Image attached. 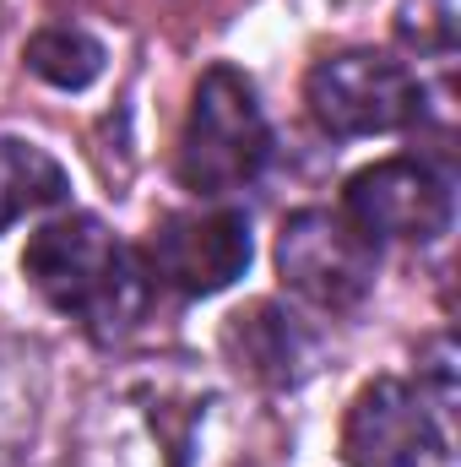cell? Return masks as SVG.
I'll use <instances>...</instances> for the list:
<instances>
[{"label":"cell","mask_w":461,"mask_h":467,"mask_svg":"<svg viewBox=\"0 0 461 467\" xmlns=\"http://www.w3.org/2000/svg\"><path fill=\"white\" fill-rule=\"evenodd\" d=\"M22 272L60 316L82 321V332L98 343L136 332L147 305H152L147 255H136L93 213H60V218L38 223L27 234Z\"/></svg>","instance_id":"6da1fadb"},{"label":"cell","mask_w":461,"mask_h":467,"mask_svg":"<svg viewBox=\"0 0 461 467\" xmlns=\"http://www.w3.org/2000/svg\"><path fill=\"white\" fill-rule=\"evenodd\" d=\"M266 158H271V125L261 115L255 82L239 66H207L179 130V158H174L179 185L201 202H223L266 169Z\"/></svg>","instance_id":"7a4b0ae2"},{"label":"cell","mask_w":461,"mask_h":467,"mask_svg":"<svg viewBox=\"0 0 461 467\" xmlns=\"http://www.w3.org/2000/svg\"><path fill=\"white\" fill-rule=\"evenodd\" d=\"M304 104L326 136H391L424 115V82L385 49H343L310 66Z\"/></svg>","instance_id":"3957f363"},{"label":"cell","mask_w":461,"mask_h":467,"mask_svg":"<svg viewBox=\"0 0 461 467\" xmlns=\"http://www.w3.org/2000/svg\"><path fill=\"white\" fill-rule=\"evenodd\" d=\"M277 272L315 310H353L374 288L380 239L347 207H304L277 234Z\"/></svg>","instance_id":"277c9868"},{"label":"cell","mask_w":461,"mask_h":467,"mask_svg":"<svg viewBox=\"0 0 461 467\" xmlns=\"http://www.w3.org/2000/svg\"><path fill=\"white\" fill-rule=\"evenodd\" d=\"M347 467H451V419L418 380H369L343 419Z\"/></svg>","instance_id":"5b68a950"},{"label":"cell","mask_w":461,"mask_h":467,"mask_svg":"<svg viewBox=\"0 0 461 467\" xmlns=\"http://www.w3.org/2000/svg\"><path fill=\"white\" fill-rule=\"evenodd\" d=\"M255 244H250V218L239 207H185L169 213L152 239H147V266L152 283L185 294V299H207L223 294L229 283L244 277Z\"/></svg>","instance_id":"8992f818"},{"label":"cell","mask_w":461,"mask_h":467,"mask_svg":"<svg viewBox=\"0 0 461 467\" xmlns=\"http://www.w3.org/2000/svg\"><path fill=\"white\" fill-rule=\"evenodd\" d=\"M343 207L374 239H402V244H435L456 223V191L424 158H380L358 169L343 191Z\"/></svg>","instance_id":"52a82bcc"},{"label":"cell","mask_w":461,"mask_h":467,"mask_svg":"<svg viewBox=\"0 0 461 467\" xmlns=\"http://www.w3.org/2000/svg\"><path fill=\"white\" fill-rule=\"evenodd\" d=\"M223 348L261 386H299L315 369V337L299 327V316H288L271 299H261V305L233 316L229 332H223Z\"/></svg>","instance_id":"ba28073f"},{"label":"cell","mask_w":461,"mask_h":467,"mask_svg":"<svg viewBox=\"0 0 461 467\" xmlns=\"http://www.w3.org/2000/svg\"><path fill=\"white\" fill-rule=\"evenodd\" d=\"M66 191H71L66 169L44 147L16 141V136H0V234L11 229L16 218H27V213L60 207Z\"/></svg>","instance_id":"9c48e42d"},{"label":"cell","mask_w":461,"mask_h":467,"mask_svg":"<svg viewBox=\"0 0 461 467\" xmlns=\"http://www.w3.org/2000/svg\"><path fill=\"white\" fill-rule=\"evenodd\" d=\"M109 49L87 33V27H44L27 38V71L60 93H82L104 77Z\"/></svg>","instance_id":"30bf717a"},{"label":"cell","mask_w":461,"mask_h":467,"mask_svg":"<svg viewBox=\"0 0 461 467\" xmlns=\"http://www.w3.org/2000/svg\"><path fill=\"white\" fill-rule=\"evenodd\" d=\"M396 38L424 60H451L461 44V0H402Z\"/></svg>","instance_id":"8fae6325"},{"label":"cell","mask_w":461,"mask_h":467,"mask_svg":"<svg viewBox=\"0 0 461 467\" xmlns=\"http://www.w3.org/2000/svg\"><path fill=\"white\" fill-rule=\"evenodd\" d=\"M418 386L429 391V402L451 419L456 413V343L451 337H435L424 358H418Z\"/></svg>","instance_id":"7c38bea8"}]
</instances>
